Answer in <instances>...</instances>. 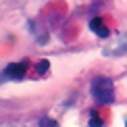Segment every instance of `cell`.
<instances>
[{"label": "cell", "instance_id": "1", "mask_svg": "<svg viewBox=\"0 0 127 127\" xmlns=\"http://www.w3.org/2000/svg\"><path fill=\"white\" fill-rule=\"evenodd\" d=\"M92 96L98 104H110L115 100V88L108 77H96L92 81Z\"/></svg>", "mask_w": 127, "mask_h": 127}, {"label": "cell", "instance_id": "2", "mask_svg": "<svg viewBox=\"0 0 127 127\" xmlns=\"http://www.w3.org/2000/svg\"><path fill=\"white\" fill-rule=\"evenodd\" d=\"M27 61H21V63H10V65L4 69V77L6 79H13V81H17V79H23L25 71H27Z\"/></svg>", "mask_w": 127, "mask_h": 127}, {"label": "cell", "instance_id": "3", "mask_svg": "<svg viewBox=\"0 0 127 127\" xmlns=\"http://www.w3.org/2000/svg\"><path fill=\"white\" fill-rule=\"evenodd\" d=\"M90 29H92L96 35H100V38H106L108 35V27L104 25L102 19H92L90 21Z\"/></svg>", "mask_w": 127, "mask_h": 127}, {"label": "cell", "instance_id": "4", "mask_svg": "<svg viewBox=\"0 0 127 127\" xmlns=\"http://www.w3.org/2000/svg\"><path fill=\"white\" fill-rule=\"evenodd\" d=\"M40 127H59V123H56L54 119H50V117H42L40 119Z\"/></svg>", "mask_w": 127, "mask_h": 127}, {"label": "cell", "instance_id": "5", "mask_svg": "<svg viewBox=\"0 0 127 127\" xmlns=\"http://www.w3.org/2000/svg\"><path fill=\"white\" fill-rule=\"evenodd\" d=\"M104 125V121L98 117L96 113H92V117H90V127H102Z\"/></svg>", "mask_w": 127, "mask_h": 127}, {"label": "cell", "instance_id": "6", "mask_svg": "<svg viewBox=\"0 0 127 127\" xmlns=\"http://www.w3.org/2000/svg\"><path fill=\"white\" fill-rule=\"evenodd\" d=\"M48 67H50V63L46 61V59H44V61H40V63H38V73H40V75H44V73L48 71Z\"/></svg>", "mask_w": 127, "mask_h": 127}, {"label": "cell", "instance_id": "7", "mask_svg": "<svg viewBox=\"0 0 127 127\" xmlns=\"http://www.w3.org/2000/svg\"><path fill=\"white\" fill-rule=\"evenodd\" d=\"M125 127H127V123H125Z\"/></svg>", "mask_w": 127, "mask_h": 127}]
</instances>
